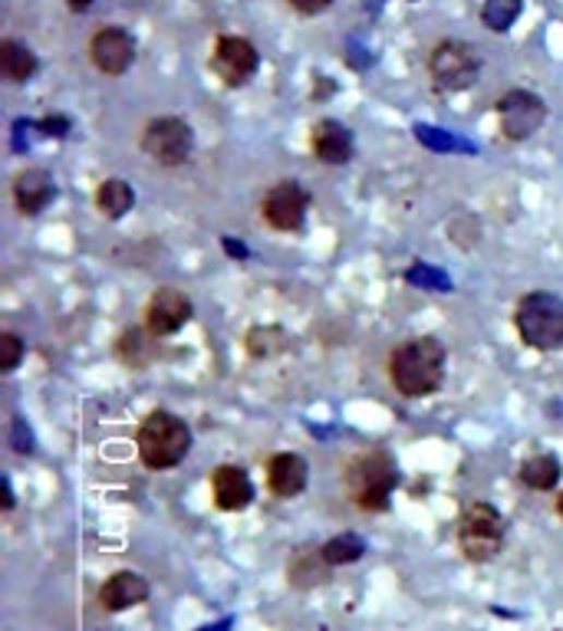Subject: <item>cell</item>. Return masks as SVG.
<instances>
[{"label":"cell","mask_w":563,"mask_h":631,"mask_svg":"<svg viewBox=\"0 0 563 631\" xmlns=\"http://www.w3.org/2000/svg\"><path fill=\"white\" fill-rule=\"evenodd\" d=\"M448 352L435 336H416L393 349L390 355V381L406 398L435 395L445 381Z\"/></svg>","instance_id":"6da1fadb"},{"label":"cell","mask_w":563,"mask_h":631,"mask_svg":"<svg viewBox=\"0 0 563 631\" xmlns=\"http://www.w3.org/2000/svg\"><path fill=\"white\" fill-rule=\"evenodd\" d=\"M399 484V468L390 454L383 451H366V454H356L346 471H343V487H346V497L366 510V513H380L390 507L393 500V490Z\"/></svg>","instance_id":"7a4b0ae2"},{"label":"cell","mask_w":563,"mask_h":631,"mask_svg":"<svg viewBox=\"0 0 563 631\" xmlns=\"http://www.w3.org/2000/svg\"><path fill=\"white\" fill-rule=\"evenodd\" d=\"M139 458L152 471H168L184 461V454L192 451V432L188 425L171 414V411H152L139 425Z\"/></svg>","instance_id":"3957f363"},{"label":"cell","mask_w":563,"mask_h":631,"mask_svg":"<svg viewBox=\"0 0 563 631\" xmlns=\"http://www.w3.org/2000/svg\"><path fill=\"white\" fill-rule=\"evenodd\" d=\"M514 326L530 349H563V300L553 293H527L514 310Z\"/></svg>","instance_id":"277c9868"},{"label":"cell","mask_w":563,"mask_h":631,"mask_svg":"<svg viewBox=\"0 0 563 631\" xmlns=\"http://www.w3.org/2000/svg\"><path fill=\"white\" fill-rule=\"evenodd\" d=\"M458 546L471 562H488L504 546V517L491 503L465 507L458 520Z\"/></svg>","instance_id":"5b68a950"},{"label":"cell","mask_w":563,"mask_h":631,"mask_svg":"<svg viewBox=\"0 0 563 631\" xmlns=\"http://www.w3.org/2000/svg\"><path fill=\"white\" fill-rule=\"evenodd\" d=\"M478 70H481L478 50L468 47L465 40H442V44L432 50V57H429L432 83H435L442 93L468 89V86L478 80Z\"/></svg>","instance_id":"8992f818"},{"label":"cell","mask_w":563,"mask_h":631,"mask_svg":"<svg viewBox=\"0 0 563 631\" xmlns=\"http://www.w3.org/2000/svg\"><path fill=\"white\" fill-rule=\"evenodd\" d=\"M195 148V135H192V125L175 119V116H161V119H152L145 129H142V151L158 161V165H181L188 161Z\"/></svg>","instance_id":"52a82bcc"},{"label":"cell","mask_w":563,"mask_h":631,"mask_svg":"<svg viewBox=\"0 0 563 631\" xmlns=\"http://www.w3.org/2000/svg\"><path fill=\"white\" fill-rule=\"evenodd\" d=\"M543 119H547V106L537 93L511 89L498 99V122H501L504 138H511V142H524V138L537 135Z\"/></svg>","instance_id":"ba28073f"},{"label":"cell","mask_w":563,"mask_h":631,"mask_svg":"<svg viewBox=\"0 0 563 631\" xmlns=\"http://www.w3.org/2000/svg\"><path fill=\"white\" fill-rule=\"evenodd\" d=\"M307 207H310V197H307V191H303L297 181H277V184H271V191H267L264 201H261L264 221H267L274 231H284V234L303 228Z\"/></svg>","instance_id":"9c48e42d"},{"label":"cell","mask_w":563,"mask_h":631,"mask_svg":"<svg viewBox=\"0 0 563 631\" xmlns=\"http://www.w3.org/2000/svg\"><path fill=\"white\" fill-rule=\"evenodd\" d=\"M195 306L188 300L181 290L175 287H161L152 293L148 306H145V332L152 339H161V336H175L188 319H192Z\"/></svg>","instance_id":"30bf717a"},{"label":"cell","mask_w":563,"mask_h":631,"mask_svg":"<svg viewBox=\"0 0 563 631\" xmlns=\"http://www.w3.org/2000/svg\"><path fill=\"white\" fill-rule=\"evenodd\" d=\"M261 66V57L251 40L244 37H221L212 53V70L225 86H244Z\"/></svg>","instance_id":"8fae6325"},{"label":"cell","mask_w":563,"mask_h":631,"mask_svg":"<svg viewBox=\"0 0 563 631\" xmlns=\"http://www.w3.org/2000/svg\"><path fill=\"white\" fill-rule=\"evenodd\" d=\"M89 60L106 76H122L135 60V40L122 27H103L89 40Z\"/></svg>","instance_id":"7c38bea8"},{"label":"cell","mask_w":563,"mask_h":631,"mask_svg":"<svg viewBox=\"0 0 563 631\" xmlns=\"http://www.w3.org/2000/svg\"><path fill=\"white\" fill-rule=\"evenodd\" d=\"M212 497H215V507L225 510V513H241L251 507L254 500V484L248 477L244 468H235V464H221L215 474H212Z\"/></svg>","instance_id":"4fadbf2b"},{"label":"cell","mask_w":563,"mask_h":631,"mask_svg":"<svg viewBox=\"0 0 563 631\" xmlns=\"http://www.w3.org/2000/svg\"><path fill=\"white\" fill-rule=\"evenodd\" d=\"M310 148L323 165H346L352 158V132L336 119H320L310 132Z\"/></svg>","instance_id":"5bb4252c"},{"label":"cell","mask_w":563,"mask_h":631,"mask_svg":"<svg viewBox=\"0 0 563 631\" xmlns=\"http://www.w3.org/2000/svg\"><path fill=\"white\" fill-rule=\"evenodd\" d=\"M53 197H57V187L44 168H24L14 178V201L21 207V215H40Z\"/></svg>","instance_id":"9a60e30c"},{"label":"cell","mask_w":563,"mask_h":631,"mask_svg":"<svg viewBox=\"0 0 563 631\" xmlns=\"http://www.w3.org/2000/svg\"><path fill=\"white\" fill-rule=\"evenodd\" d=\"M307 477H310V468L300 454H274L267 461V487H271V494H277L284 500L303 494Z\"/></svg>","instance_id":"2e32d148"},{"label":"cell","mask_w":563,"mask_h":631,"mask_svg":"<svg viewBox=\"0 0 563 631\" xmlns=\"http://www.w3.org/2000/svg\"><path fill=\"white\" fill-rule=\"evenodd\" d=\"M145 598H148V582L139 572H129V569L109 575L106 585L99 588V602L109 611H125L132 605H142Z\"/></svg>","instance_id":"e0dca14e"},{"label":"cell","mask_w":563,"mask_h":631,"mask_svg":"<svg viewBox=\"0 0 563 631\" xmlns=\"http://www.w3.org/2000/svg\"><path fill=\"white\" fill-rule=\"evenodd\" d=\"M132 204H135V191L122 178H106L96 187V207H99V215H106L109 221L125 218L129 210H132Z\"/></svg>","instance_id":"ac0fdd59"},{"label":"cell","mask_w":563,"mask_h":631,"mask_svg":"<svg viewBox=\"0 0 563 631\" xmlns=\"http://www.w3.org/2000/svg\"><path fill=\"white\" fill-rule=\"evenodd\" d=\"M0 73H4L8 83H27L37 73V57L31 47L17 44V40H4L0 44Z\"/></svg>","instance_id":"d6986e66"},{"label":"cell","mask_w":563,"mask_h":631,"mask_svg":"<svg viewBox=\"0 0 563 631\" xmlns=\"http://www.w3.org/2000/svg\"><path fill=\"white\" fill-rule=\"evenodd\" d=\"M560 481V461L553 454H534L520 464V484L530 490H553Z\"/></svg>","instance_id":"ffe728a7"},{"label":"cell","mask_w":563,"mask_h":631,"mask_svg":"<svg viewBox=\"0 0 563 631\" xmlns=\"http://www.w3.org/2000/svg\"><path fill=\"white\" fill-rule=\"evenodd\" d=\"M244 342H248V352H251L254 359H271V355H280L290 339H287V332L277 329V326H254Z\"/></svg>","instance_id":"44dd1931"},{"label":"cell","mask_w":563,"mask_h":631,"mask_svg":"<svg viewBox=\"0 0 563 631\" xmlns=\"http://www.w3.org/2000/svg\"><path fill=\"white\" fill-rule=\"evenodd\" d=\"M517 17H520V0H484L481 8V24L494 34H507Z\"/></svg>","instance_id":"7402d4cb"},{"label":"cell","mask_w":563,"mask_h":631,"mask_svg":"<svg viewBox=\"0 0 563 631\" xmlns=\"http://www.w3.org/2000/svg\"><path fill=\"white\" fill-rule=\"evenodd\" d=\"M366 553V539L356 536V533H343V536H333L326 546H323V559L330 566H349L356 559H362Z\"/></svg>","instance_id":"603a6c76"},{"label":"cell","mask_w":563,"mask_h":631,"mask_svg":"<svg viewBox=\"0 0 563 631\" xmlns=\"http://www.w3.org/2000/svg\"><path fill=\"white\" fill-rule=\"evenodd\" d=\"M326 559H323V549H316V553H300L297 556V562L290 566V579H294V585H316V582H323L326 579Z\"/></svg>","instance_id":"cb8c5ba5"},{"label":"cell","mask_w":563,"mask_h":631,"mask_svg":"<svg viewBox=\"0 0 563 631\" xmlns=\"http://www.w3.org/2000/svg\"><path fill=\"white\" fill-rule=\"evenodd\" d=\"M116 352H119V359H122L129 368H142V365L148 362V355H152V349H148V342H145V332H142V329H129V332H122V336H119Z\"/></svg>","instance_id":"d4e9b609"},{"label":"cell","mask_w":563,"mask_h":631,"mask_svg":"<svg viewBox=\"0 0 563 631\" xmlns=\"http://www.w3.org/2000/svg\"><path fill=\"white\" fill-rule=\"evenodd\" d=\"M24 359V339L17 332H0V372L11 375Z\"/></svg>","instance_id":"484cf974"},{"label":"cell","mask_w":563,"mask_h":631,"mask_svg":"<svg viewBox=\"0 0 563 631\" xmlns=\"http://www.w3.org/2000/svg\"><path fill=\"white\" fill-rule=\"evenodd\" d=\"M409 283H422V287H429V290H435V293H448L452 290V280H445L442 274H435V270H429V267H412L409 270Z\"/></svg>","instance_id":"4316f807"},{"label":"cell","mask_w":563,"mask_h":631,"mask_svg":"<svg viewBox=\"0 0 563 631\" xmlns=\"http://www.w3.org/2000/svg\"><path fill=\"white\" fill-rule=\"evenodd\" d=\"M287 4L297 11V14H303V17H316V14H323L333 0H287Z\"/></svg>","instance_id":"83f0119b"},{"label":"cell","mask_w":563,"mask_h":631,"mask_svg":"<svg viewBox=\"0 0 563 631\" xmlns=\"http://www.w3.org/2000/svg\"><path fill=\"white\" fill-rule=\"evenodd\" d=\"M67 8H70V11H76V14H83V11H89V8H93V0H67Z\"/></svg>","instance_id":"f1b7e54d"},{"label":"cell","mask_w":563,"mask_h":631,"mask_svg":"<svg viewBox=\"0 0 563 631\" xmlns=\"http://www.w3.org/2000/svg\"><path fill=\"white\" fill-rule=\"evenodd\" d=\"M4 510H14V494H11V481L4 477Z\"/></svg>","instance_id":"f546056e"},{"label":"cell","mask_w":563,"mask_h":631,"mask_svg":"<svg viewBox=\"0 0 563 631\" xmlns=\"http://www.w3.org/2000/svg\"><path fill=\"white\" fill-rule=\"evenodd\" d=\"M225 247H228V254H235V257H248V251H244V247H241V244H238V247H235V244H231V241H228V238H225Z\"/></svg>","instance_id":"4dcf8cb0"},{"label":"cell","mask_w":563,"mask_h":631,"mask_svg":"<svg viewBox=\"0 0 563 631\" xmlns=\"http://www.w3.org/2000/svg\"><path fill=\"white\" fill-rule=\"evenodd\" d=\"M556 517H560V520H563V494H560V497H556Z\"/></svg>","instance_id":"1f68e13d"}]
</instances>
